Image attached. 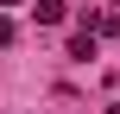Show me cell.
<instances>
[{"label":"cell","instance_id":"obj_1","mask_svg":"<svg viewBox=\"0 0 120 114\" xmlns=\"http://www.w3.org/2000/svg\"><path fill=\"white\" fill-rule=\"evenodd\" d=\"M63 19V0H38V25H57Z\"/></svg>","mask_w":120,"mask_h":114},{"label":"cell","instance_id":"obj_2","mask_svg":"<svg viewBox=\"0 0 120 114\" xmlns=\"http://www.w3.org/2000/svg\"><path fill=\"white\" fill-rule=\"evenodd\" d=\"M0 44H13V19H0Z\"/></svg>","mask_w":120,"mask_h":114},{"label":"cell","instance_id":"obj_3","mask_svg":"<svg viewBox=\"0 0 120 114\" xmlns=\"http://www.w3.org/2000/svg\"><path fill=\"white\" fill-rule=\"evenodd\" d=\"M108 114H120V102H114V108H108Z\"/></svg>","mask_w":120,"mask_h":114},{"label":"cell","instance_id":"obj_4","mask_svg":"<svg viewBox=\"0 0 120 114\" xmlns=\"http://www.w3.org/2000/svg\"><path fill=\"white\" fill-rule=\"evenodd\" d=\"M114 6H120V0H114Z\"/></svg>","mask_w":120,"mask_h":114}]
</instances>
